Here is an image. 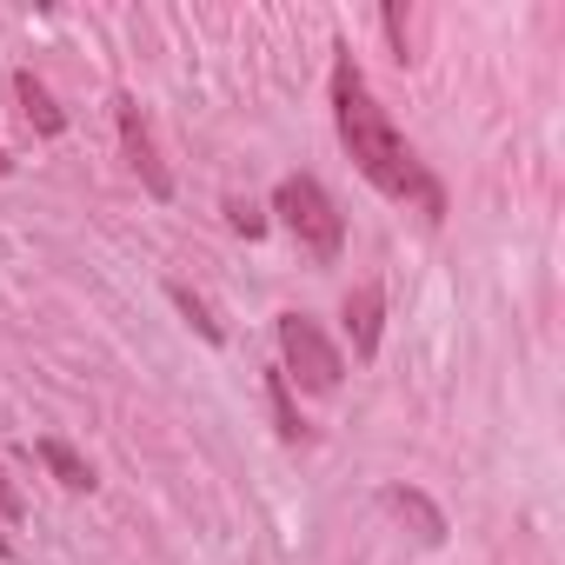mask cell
Here are the masks:
<instances>
[{
  "mask_svg": "<svg viewBox=\"0 0 565 565\" xmlns=\"http://www.w3.org/2000/svg\"><path fill=\"white\" fill-rule=\"evenodd\" d=\"M327 100H333V127H340V147H347V160L360 167V180L380 186L386 200L419 206L426 220H439V213H446V193H439V180L426 173V160L413 153V140L393 127V114L373 100V87H366L353 47H333Z\"/></svg>",
  "mask_w": 565,
  "mask_h": 565,
  "instance_id": "obj_1",
  "label": "cell"
},
{
  "mask_svg": "<svg viewBox=\"0 0 565 565\" xmlns=\"http://www.w3.org/2000/svg\"><path fill=\"white\" fill-rule=\"evenodd\" d=\"M273 220L294 233V246L313 266H340V253H347V213L333 206V193L313 173H287V180L273 186Z\"/></svg>",
  "mask_w": 565,
  "mask_h": 565,
  "instance_id": "obj_2",
  "label": "cell"
},
{
  "mask_svg": "<svg viewBox=\"0 0 565 565\" xmlns=\"http://www.w3.org/2000/svg\"><path fill=\"white\" fill-rule=\"evenodd\" d=\"M273 340H279V373H287V386H300V393H340V380H347V360H340V347L327 340V327L313 320V313H279L273 320Z\"/></svg>",
  "mask_w": 565,
  "mask_h": 565,
  "instance_id": "obj_3",
  "label": "cell"
},
{
  "mask_svg": "<svg viewBox=\"0 0 565 565\" xmlns=\"http://www.w3.org/2000/svg\"><path fill=\"white\" fill-rule=\"evenodd\" d=\"M114 127H120V153H127V167L140 173V186H147L153 200H173V173H167L160 140H153V127H147V114H140V100H134V94H120V100H114Z\"/></svg>",
  "mask_w": 565,
  "mask_h": 565,
  "instance_id": "obj_4",
  "label": "cell"
},
{
  "mask_svg": "<svg viewBox=\"0 0 565 565\" xmlns=\"http://www.w3.org/2000/svg\"><path fill=\"white\" fill-rule=\"evenodd\" d=\"M340 320H347V340H353V360H380V340H386V294H380V279H360V287L347 294V307H340Z\"/></svg>",
  "mask_w": 565,
  "mask_h": 565,
  "instance_id": "obj_5",
  "label": "cell"
},
{
  "mask_svg": "<svg viewBox=\"0 0 565 565\" xmlns=\"http://www.w3.org/2000/svg\"><path fill=\"white\" fill-rule=\"evenodd\" d=\"M380 505H386L399 525H413V539H419V545H446V512H439L419 486H386V492H380Z\"/></svg>",
  "mask_w": 565,
  "mask_h": 565,
  "instance_id": "obj_6",
  "label": "cell"
},
{
  "mask_svg": "<svg viewBox=\"0 0 565 565\" xmlns=\"http://www.w3.org/2000/svg\"><path fill=\"white\" fill-rule=\"evenodd\" d=\"M14 100H21V120H28L41 140H61V134H67V114L54 107V94H47V81H41L34 67L14 74Z\"/></svg>",
  "mask_w": 565,
  "mask_h": 565,
  "instance_id": "obj_7",
  "label": "cell"
},
{
  "mask_svg": "<svg viewBox=\"0 0 565 565\" xmlns=\"http://www.w3.org/2000/svg\"><path fill=\"white\" fill-rule=\"evenodd\" d=\"M266 413H273V433L287 439V446H307L313 439V426H307V413H300V399H294V386H287V373H279V366H266Z\"/></svg>",
  "mask_w": 565,
  "mask_h": 565,
  "instance_id": "obj_8",
  "label": "cell"
},
{
  "mask_svg": "<svg viewBox=\"0 0 565 565\" xmlns=\"http://www.w3.org/2000/svg\"><path fill=\"white\" fill-rule=\"evenodd\" d=\"M34 452H41V466H47V472H54L67 492H94V466H87V459L67 446V439H41Z\"/></svg>",
  "mask_w": 565,
  "mask_h": 565,
  "instance_id": "obj_9",
  "label": "cell"
},
{
  "mask_svg": "<svg viewBox=\"0 0 565 565\" xmlns=\"http://www.w3.org/2000/svg\"><path fill=\"white\" fill-rule=\"evenodd\" d=\"M167 300L180 307V320H186V327H193V333H200L206 347H226V327L213 320V307H206V300H200V294L186 287V279H167Z\"/></svg>",
  "mask_w": 565,
  "mask_h": 565,
  "instance_id": "obj_10",
  "label": "cell"
},
{
  "mask_svg": "<svg viewBox=\"0 0 565 565\" xmlns=\"http://www.w3.org/2000/svg\"><path fill=\"white\" fill-rule=\"evenodd\" d=\"M226 226L246 233V239H259V233H266V213H259L253 200H226Z\"/></svg>",
  "mask_w": 565,
  "mask_h": 565,
  "instance_id": "obj_11",
  "label": "cell"
},
{
  "mask_svg": "<svg viewBox=\"0 0 565 565\" xmlns=\"http://www.w3.org/2000/svg\"><path fill=\"white\" fill-rule=\"evenodd\" d=\"M28 519V499L14 492V479H8V466H0V525H21Z\"/></svg>",
  "mask_w": 565,
  "mask_h": 565,
  "instance_id": "obj_12",
  "label": "cell"
},
{
  "mask_svg": "<svg viewBox=\"0 0 565 565\" xmlns=\"http://www.w3.org/2000/svg\"><path fill=\"white\" fill-rule=\"evenodd\" d=\"M0 558H14V539H8V525H0Z\"/></svg>",
  "mask_w": 565,
  "mask_h": 565,
  "instance_id": "obj_13",
  "label": "cell"
},
{
  "mask_svg": "<svg viewBox=\"0 0 565 565\" xmlns=\"http://www.w3.org/2000/svg\"><path fill=\"white\" fill-rule=\"evenodd\" d=\"M0 173H14V160H8V153H0Z\"/></svg>",
  "mask_w": 565,
  "mask_h": 565,
  "instance_id": "obj_14",
  "label": "cell"
}]
</instances>
